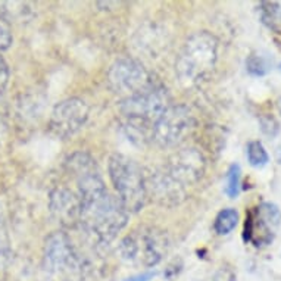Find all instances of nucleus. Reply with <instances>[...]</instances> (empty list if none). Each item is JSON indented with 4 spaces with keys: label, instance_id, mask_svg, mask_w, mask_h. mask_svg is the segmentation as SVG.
<instances>
[{
    "label": "nucleus",
    "instance_id": "nucleus-1",
    "mask_svg": "<svg viewBox=\"0 0 281 281\" xmlns=\"http://www.w3.org/2000/svg\"><path fill=\"white\" fill-rule=\"evenodd\" d=\"M81 199L80 225L100 245H109L128 224V212L105 184L78 193Z\"/></svg>",
    "mask_w": 281,
    "mask_h": 281
},
{
    "label": "nucleus",
    "instance_id": "nucleus-2",
    "mask_svg": "<svg viewBox=\"0 0 281 281\" xmlns=\"http://www.w3.org/2000/svg\"><path fill=\"white\" fill-rule=\"evenodd\" d=\"M218 61V40L208 31L190 35L176 61V72L184 87L197 86L213 71Z\"/></svg>",
    "mask_w": 281,
    "mask_h": 281
},
{
    "label": "nucleus",
    "instance_id": "nucleus-3",
    "mask_svg": "<svg viewBox=\"0 0 281 281\" xmlns=\"http://www.w3.org/2000/svg\"><path fill=\"white\" fill-rule=\"evenodd\" d=\"M170 102L167 89L158 83H153L141 93L122 100L121 112L127 119V128L140 140L146 139V133L152 131L153 124L171 106Z\"/></svg>",
    "mask_w": 281,
    "mask_h": 281
},
{
    "label": "nucleus",
    "instance_id": "nucleus-4",
    "mask_svg": "<svg viewBox=\"0 0 281 281\" xmlns=\"http://www.w3.org/2000/svg\"><path fill=\"white\" fill-rule=\"evenodd\" d=\"M107 171L118 199L127 212H140L147 200L146 177L141 167L134 159L121 153H115L109 158Z\"/></svg>",
    "mask_w": 281,
    "mask_h": 281
},
{
    "label": "nucleus",
    "instance_id": "nucleus-5",
    "mask_svg": "<svg viewBox=\"0 0 281 281\" xmlns=\"http://www.w3.org/2000/svg\"><path fill=\"white\" fill-rule=\"evenodd\" d=\"M168 247V236L162 230L141 225L119 242L118 253L128 264L152 268L164 259Z\"/></svg>",
    "mask_w": 281,
    "mask_h": 281
},
{
    "label": "nucleus",
    "instance_id": "nucleus-6",
    "mask_svg": "<svg viewBox=\"0 0 281 281\" xmlns=\"http://www.w3.org/2000/svg\"><path fill=\"white\" fill-rule=\"evenodd\" d=\"M43 265L52 281H83L84 264L70 237L56 231L46 239Z\"/></svg>",
    "mask_w": 281,
    "mask_h": 281
},
{
    "label": "nucleus",
    "instance_id": "nucleus-7",
    "mask_svg": "<svg viewBox=\"0 0 281 281\" xmlns=\"http://www.w3.org/2000/svg\"><path fill=\"white\" fill-rule=\"evenodd\" d=\"M196 128V119L184 105H171L153 124L150 139L161 147H176L184 143Z\"/></svg>",
    "mask_w": 281,
    "mask_h": 281
},
{
    "label": "nucleus",
    "instance_id": "nucleus-8",
    "mask_svg": "<svg viewBox=\"0 0 281 281\" xmlns=\"http://www.w3.org/2000/svg\"><path fill=\"white\" fill-rule=\"evenodd\" d=\"M106 83L113 93L125 100L141 93L155 81L143 64L131 58H119L109 67Z\"/></svg>",
    "mask_w": 281,
    "mask_h": 281
},
{
    "label": "nucleus",
    "instance_id": "nucleus-9",
    "mask_svg": "<svg viewBox=\"0 0 281 281\" xmlns=\"http://www.w3.org/2000/svg\"><path fill=\"white\" fill-rule=\"evenodd\" d=\"M281 211L276 203L262 202L246 213L243 240L255 247L270 246L280 228Z\"/></svg>",
    "mask_w": 281,
    "mask_h": 281
},
{
    "label": "nucleus",
    "instance_id": "nucleus-10",
    "mask_svg": "<svg viewBox=\"0 0 281 281\" xmlns=\"http://www.w3.org/2000/svg\"><path fill=\"white\" fill-rule=\"evenodd\" d=\"M89 113L90 107L83 99H65L58 103L50 113V130L61 139L72 137L86 125Z\"/></svg>",
    "mask_w": 281,
    "mask_h": 281
},
{
    "label": "nucleus",
    "instance_id": "nucleus-11",
    "mask_svg": "<svg viewBox=\"0 0 281 281\" xmlns=\"http://www.w3.org/2000/svg\"><path fill=\"white\" fill-rule=\"evenodd\" d=\"M206 168V161L200 150L194 147H184L171 155L168 165L165 167L167 173L177 180L181 186H190L197 183Z\"/></svg>",
    "mask_w": 281,
    "mask_h": 281
},
{
    "label": "nucleus",
    "instance_id": "nucleus-12",
    "mask_svg": "<svg viewBox=\"0 0 281 281\" xmlns=\"http://www.w3.org/2000/svg\"><path fill=\"white\" fill-rule=\"evenodd\" d=\"M49 208L52 216L65 228L80 225L81 218V199L77 191L65 186H58L50 191Z\"/></svg>",
    "mask_w": 281,
    "mask_h": 281
},
{
    "label": "nucleus",
    "instance_id": "nucleus-13",
    "mask_svg": "<svg viewBox=\"0 0 281 281\" xmlns=\"http://www.w3.org/2000/svg\"><path fill=\"white\" fill-rule=\"evenodd\" d=\"M146 188L147 196L150 194L158 203L164 206H176L186 197V187L174 180L165 168L146 178Z\"/></svg>",
    "mask_w": 281,
    "mask_h": 281
},
{
    "label": "nucleus",
    "instance_id": "nucleus-14",
    "mask_svg": "<svg viewBox=\"0 0 281 281\" xmlns=\"http://www.w3.org/2000/svg\"><path fill=\"white\" fill-rule=\"evenodd\" d=\"M273 67H274V61L267 52L255 50L246 59V70L253 77L267 75L268 72H271Z\"/></svg>",
    "mask_w": 281,
    "mask_h": 281
},
{
    "label": "nucleus",
    "instance_id": "nucleus-15",
    "mask_svg": "<svg viewBox=\"0 0 281 281\" xmlns=\"http://www.w3.org/2000/svg\"><path fill=\"white\" fill-rule=\"evenodd\" d=\"M237 224H239V212L233 208H227L216 215L213 228L216 234L227 236L237 227Z\"/></svg>",
    "mask_w": 281,
    "mask_h": 281
},
{
    "label": "nucleus",
    "instance_id": "nucleus-16",
    "mask_svg": "<svg viewBox=\"0 0 281 281\" xmlns=\"http://www.w3.org/2000/svg\"><path fill=\"white\" fill-rule=\"evenodd\" d=\"M30 7L27 3L19 1H0V18L6 22L22 21L27 18Z\"/></svg>",
    "mask_w": 281,
    "mask_h": 281
},
{
    "label": "nucleus",
    "instance_id": "nucleus-17",
    "mask_svg": "<svg viewBox=\"0 0 281 281\" xmlns=\"http://www.w3.org/2000/svg\"><path fill=\"white\" fill-rule=\"evenodd\" d=\"M262 22L271 28L279 30L281 27V4L277 1H262L259 4Z\"/></svg>",
    "mask_w": 281,
    "mask_h": 281
},
{
    "label": "nucleus",
    "instance_id": "nucleus-18",
    "mask_svg": "<svg viewBox=\"0 0 281 281\" xmlns=\"http://www.w3.org/2000/svg\"><path fill=\"white\" fill-rule=\"evenodd\" d=\"M246 153H247V161L253 168H264L270 162V155L267 149L258 140L249 141L246 147Z\"/></svg>",
    "mask_w": 281,
    "mask_h": 281
},
{
    "label": "nucleus",
    "instance_id": "nucleus-19",
    "mask_svg": "<svg viewBox=\"0 0 281 281\" xmlns=\"http://www.w3.org/2000/svg\"><path fill=\"white\" fill-rule=\"evenodd\" d=\"M240 186H242V168L239 164H231L227 171L225 194L230 199H236L240 193Z\"/></svg>",
    "mask_w": 281,
    "mask_h": 281
},
{
    "label": "nucleus",
    "instance_id": "nucleus-20",
    "mask_svg": "<svg viewBox=\"0 0 281 281\" xmlns=\"http://www.w3.org/2000/svg\"><path fill=\"white\" fill-rule=\"evenodd\" d=\"M259 125H261V131L268 137H276L280 131V124L273 115H262L259 118Z\"/></svg>",
    "mask_w": 281,
    "mask_h": 281
},
{
    "label": "nucleus",
    "instance_id": "nucleus-21",
    "mask_svg": "<svg viewBox=\"0 0 281 281\" xmlns=\"http://www.w3.org/2000/svg\"><path fill=\"white\" fill-rule=\"evenodd\" d=\"M7 256H9V236L3 218V211L0 206V265L3 264V261L7 259Z\"/></svg>",
    "mask_w": 281,
    "mask_h": 281
},
{
    "label": "nucleus",
    "instance_id": "nucleus-22",
    "mask_svg": "<svg viewBox=\"0 0 281 281\" xmlns=\"http://www.w3.org/2000/svg\"><path fill=\"white\" fill-rule=\"evenodd\" d=\"M9 68H7V64L6 61L0 56V94L3 93L7 87V83H9Z\"/></svg>",
    "mask_w": 281,
    "mask_h": 281
},
{
    "label": "nucleus",
    "instance_id": "nucleus-23",
    "mask_svg": "<svg viewBox=\"0 0 281 281\" xmlns=\"http://www.w3.org/2000/svg\"><path fill=\"white\" fill-rule=\"evenodd\" d=\"M12 41H13L12 34L9 33V30L3 24H0V50L9 49L10 44H12Z\"/></svg>",
    "mask_w": 281,
    "mask_h": 281
},
{
    "label": "nucleus",
    "instance_id": "nucleus-24",
    "mask_svg": "<svg viewBox=\"0 0 281 281\" xmlns=\"http://www.w3.org/2000/svg\"><path fill=\"white\" fill-rule=\"evenodd\" d=\"M209 281H236V276L230 268H221Z\"/></svg>",
    "mask_w": 281,
    "mask_h": 281
},
{
    "label": "nucleus",
    "instance_id": "nucleus-25",
    "mask_svg": "<svg viewBox=\"0 0 281 281\" xmlns=\"http://www.w3.org/2000/svg\"><path fill=\"white\" fill-rule=\"evenodd\" d=\"M156 276H158V273H156V271L149 270V271H144V273H140V274L131 276V277L125 279L124 281H150V280H153Z\"/></svg>",
    "mask_w": 281,
    "mask_h": 281
},
{
    "label": "nucleus",
    "instance_id": "nucleus-26",
    "mask_svg": "<svg viewBox=\"0 0 281 281\" xmlns=\"http://www.w3.org/2000/svg\"><path fill=\"white\" fill-rule=\"evenodd\" d=\"M276 106H277V110H279V113H280L281 116V97L277 99V102H276Z\"/></svg>",
    "mask_w": 281,
    "mask_h": 281
},
{
    "label": "nucleus",
    "instance_id": "nucleus-27",
    "mask_svg": "<svg viewBox=\"0 0 281 281\" xmlns=\"http://www.w3.org/2000/svg\"><path fill=\"white\" fill-rule=\"evenodd\" d=\"M280 70H281V64H280Z\"/></svg>",
    "mask_w": 281,
    "mask_h": 281
}]
</instances>
